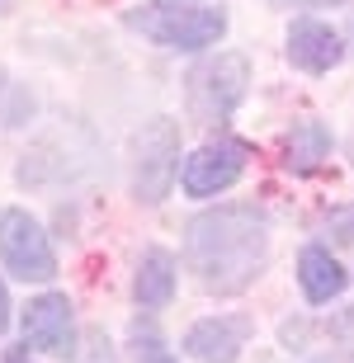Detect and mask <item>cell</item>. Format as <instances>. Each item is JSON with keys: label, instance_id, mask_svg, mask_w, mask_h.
I'll return each instance as SVG.
<instances>
[{"label": "cell", "instance_id": "18", "mask_svg": "<svg viewBox=\"0 0 354 363\" xmlns=\"http://www.w3.org/2000/svg\"><path fill=\"white\" fill-rule=\"evenodd\" d=\"M156 363H170V359H156Z\"/></svg>", "mask_w": 354, "mask_h": 363}, {"label": "cell", "instance_id": "2", "mask_svg": "<svg viewBox=\"0 0 354 363\" xmlns=\"http://www.w3.org/2000/svg\"><path fill=\"white\" fill-rule=\"evenodd\" d=\"M128 24L142 28L147 38L161 48H179V52H199L208 43H218L227 33V10H208V5H151L142 14H128Z\"/></svg>", "mask_w": 354, "mask_h": 363}, {"label": "cell", "instance_id": "3", "mask_svg": "<svg viewBox=\"0 0 354 363\" xmlns=\"http://www.w3.org/2000/svg\"><path fill=\"white\" fill-rule=\"evenodd\" d=\"M245 81H250V67L236 52H218L208 62H199L189 71V113L199 123H222L241 104Z\"/></svg>", "mask_w": 354, "mask_h": 363}, {"label": "cell", "instance_id": "5", "mask_svg": "<svg viewBox=\"0 0 354 363\" xmlns=\"http://www.w3.org/2000/svg\"><path fill=\"white\" fill-rule=\"evenodd\" d=\"M175 170H179V128L170 118H156L137 137V199L161 203L170 194Z\"/></svg>", "mask_w": 354, "mask_h": 363}, {"label": "cell", "instance_id": "15", "mask_svg": "<svg viewBox=\"0 0 354 363\" xmlns=\"http://www.w3.org/2000/svg\"><path fill=\"white\" fill-rule=\"evenodd\" d=\"M270 5H336V0H270Z\"/></svg>", "mask_w": 354, "mask_h": 363}, {"label": "cell", "instance_id": "1", "mask_svg": "<svg viewBox=\"0 0 354 363\" xmlns=\"http://www.w3.org/2000/svg\"><path fill=\"white\" fill-rule=\"evenodd\" d=\"M270 259V217L255 203H222L199 213L184 231V264L199 288L218 297L245 293Z\"/></svg>", "mask_w": 354, "mask_h": 363}, {"label": "cell", "instance_id": "11", "mask_svg": "<svg viewBox=\"0 0 354 363\" xmlns=\"http://www.w3.org/2000/svg\"><path fill=\"white\" fill-rule=\"evenodd\" d=\"M298 279H302L307 302H316V307L345 293V269H341V259L331 255L326 245H307V250L298 255Z\"/></svg>", "mask_w": 354, "mask_h": 363}, {"label": "cell", "instance_id": "14", "mask_svg": "<svg viewBox=\"0 0 354 363\" xmlns=\"http://www.w3.org/2000/svg\"><path fill=\"white\" fill-rule=\"evenodd\" d=\"M5 325H10V293H5V283H0V335H5Z\"/></svg>", "mask_w": 354, "mask_h": 363}, {"label": "cell", "instance_id": "12", "mask_svg": "<svg viewBox=\"0 0 354 363\" xmlns=\"http://www.w3.org/2000/svg\"><path fill=\"white\" fill-rule=\"evenodd\" d=\"M326 151H331V133L316 118H302L298 128H293V137H288V165H293V170H312Z\"/></svg>", "mask_w": 354, "mask_h": 363}, {"label": "cell", "instance_id": "7", "mask_svg": "<svg viewBox=\"0 0 354 363\" xmlns=\"http://www.w3.org/2000/svg\"><path fill=\"white\" fill-rule=\"evenodd\" d=\"M24 345L43 354L71 350V302L62 293H43L24 307Z\"/></svg>", "mask_w": 354, "mask_h": 363}, {"label": "cell", "instance_id": "6", "mask_svg": "<svg viewBox=\"0 0 354 363\" xmlns=\"http://www.w3.org/2000/svg\"><path fill=\"white\" fill-rule=\"evenodd\" d=\"M245 156H250V151H245L241 142H208V147H199L189 161H184V175H179L184 179V194L213 199L222 189H232L245 170Z\"/></svg>", "mask_w": 354, "mask_h": 363}, {"label": "cell", "instance_id": "13", "mask_svg": "<svg viewBox=\"0 0 354 363\" xmlns=\"http://www.w3.org/2000/svg\"><path fill=\"white\" fill-rule=\"evenodd\" d=\"M331 227L341 231L345 241H354V208H345V213H336V217H331Z\"/></svg>", "mask_w": 354, "mask_h": 363}, {"label": "cell", "instance_id": "8", "mask_svg": "<svg viewBox=\"0 0 354 363\" xmlns=\"http://www.w3.org/2000/svg\"><path fill=\"white\" fill-rule=\"evenodd\" d=\"M345 57V43L341 33L321 19H298V24L288 28V62L302 67L307 76H326L331 67H341Z\"/></svg>", "mask_w": 354, "mask_h": 363}, {"label": "cell", "instance_id": "10", "mask_svg": "<svg viewBox=\"0 0 354 363\" xmlns=\"http://www.w3.org/2000/svg\"><path fill=\"white\" fill-rule=\"evenodd\" d=\"M133 293H137V307H170V297H175V255L151 245L147 255L137 259Z\"/></svg>", "mask_w": 354, "mask_h": 363}, {"label": "cell", "instance_id": "4", "mask_svg": "<svg viewBox=\"0 0 354 363\" xmlns=\"http://www.w3.org/2000/svg\"><path fill=\"white\" fill-rule=\"evenodd\" d=\"M0 264L24 283H48L57 274V255L48 245V231L24 208H5L0 213Z\"/></svg>", "mask_w": 354, "mask_h": 363}, {"label": "cell", "instance_id": "17", "mask_svg": "<svg viewBox=\"0 0 354 363\" xmlns=\"http://www.w3.org/2000/svg\"><path fill=\"white\" fill-rule=\"evenodd\" d=\"M151 5H194V0H151Z\"/></svg>", "mask_w": 354, "mask_h": 363}, {"label": "cell", "instance_id": "16", "mask_svg": "<svg viewBox=\"0 0 354 363\" xmlns=\"http://www.w3.org/2000/svg\"><path fill=\"white\" fill-rule=\"evenodd\" d=\"M321 363H354V350H345V354H331V359H321Z\"/></svg>", "mask_w": 354, "mask_h": 363}, {"label": "cell", "instance_id": "9", "mask_svg": "<svg viewBox=\"0 0 354 363\" xmlns=\"http://www.w3.org/2000/svg\"><path fill=\"white\" fill-rule=\"evenodd\" d=\"M245 335H250V321H245V316H208V321L189 325L184 350L199 363H236Z\"/></svg>", "mask_w": 354, "mask_h": 363}]
</instances>
